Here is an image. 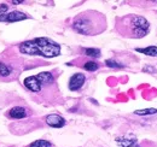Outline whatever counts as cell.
Returning <instances> with one entry per match:
<instances>
[{"instance_id":"6da1fadb","label":"cell","mask_w":157,"mask_h":147,"mask_svg":"<svg viewBox=\"0 0 157 147\" xmlns=\"http://www.w3.org/2000/svg\"><path fill=\"white\" fill-rule=\"evenodd\" d=\"M71 27L81 35L94 36L101 34L106 29V18L99 11L87 10L74 17Z\"/></svg>"},{"instance_id":"7a4b0ae2","label":"cell","mask_w":157,"mask_h":147,"mask_svg":"<svg viewBox=\"0 0 157 147\" xmlns=\"http://www.w3.org/2000/svg\"><path fill=\"white\" fill-rule=\"evenodd\" d=\"M116 30L123 37L128 39H141L146 36L150 32V23L143 16L126 15L116 18Z\"/></svg>"},{"instance_id":"3957f363","label":"cell","mask_w":157,"mask_h":147,"mask_svg":"<svg viewBox=\"0 0 157 147\" xmlns=\"http://www.w3.org/2000/svg\"><path fill=\"white\" fill-rule=\"evenodd\" d=\"M20 52L29 55H42L52 58L60 55V46L48 37H36L34 40L24 41L20 45Z\"/></svg>"},{"instance_id":"277c9868","label":"cell","mask_w":157,"mask_h":147,"mask_svg":"<svg viewBox=\"0 0 157 147\" xmlns=\"http://www.w3.org/2000/svg\"><path fill=\"white\" fill-rule=\"evenodd\" d=\"M29 18V16L24 12L21 11H11V12H6L5 15L0 16V22H6V23H13V22H20L24 19Z\"/></svg>"},{"instance_id":"5b68a950","label":"cell","mask_w":157,"mask_h":147,"mask_svg":"<svg viewBox=\"0 0 157 147\" xmlns=\"http://www.w3.org/2000/svg\"><path fill=\"white\" fill-rule=\"evenodd\" d=\"M86 82V76L82 73H78L74 74L70 80H69V89L75 92V91H78Z\"/></svg>"},{"instance_id":"8992f818","label":"cell","mask_w":157,"mask_h":147,"mask_svg":"<svg viewBox=\"0 0 157 147\" xmlns=\"http://www.w3.org/2000/svg\"><path fill=\"white\" fill-rule=\"evenodd\" d=\"M23 85L27 89H29L30 92L33 93H40L42 91V87H41V83L36 80L35 76H28L24 78L23 81Z\"/></svg>"},{"instance_id":"52a82bcc","label":"cell","mask_w":157,"mask_h":147,"mask_svg":"<svg viewBox=\"0 0 157 147\" xmlns=\"http://www.w3.org/2000/svg\"><path fill=\"white\" fill-rule=\"evenodd\" d=\"M13 74H15V69L12 65L0 60V80L10 81L13 78Z\"/></svg>"},{"instance_id":"ba28073f","label":"cell","mask_w":157,"mask_h":147,"mask_svg":"<svg viewBox=\"0 0 157 147\" xmlns=\"http://www.w3.org/2000/svg\"><path fill=\"white\" fill-rule=\"evenodd\" d=\"M35 77H36V80L41 83V87H42V88H44V87H51V86H53L55 82H56L53 75L51 73H48V71H44V73L38 74Z\"/></svg>"},{"instance_id":"9c48e42d","label":"cell","mask_w":157,"mask_h":147,"mask_svg":"<svg viewBox=\"0 0 157 147\" xmlns=\"http://www.w3.org/2000/svg\"><path fill=\"white\" fill-rule=\"evenodd\" d=\"M46 124L52 128H62L65 126V119L59 115H48L46 118Z\"/></svg>"},{"instance_id":"30bf717a","label":"cell","mask_w":157,"mask_h":147,"mask_svg":"<svg viewBox=\"0 0 157 147\" xmlns=\"http://www.w3.org/2000/svg\"><path fill=\"white\" fill-rule=\"evenodd\" d=\"M7 116L10 118H13V119H22V118H25L27 116H29V112L25 107L15 106V107H12L11 110L9 111Z\"/></svg>"},{"instance_id":"8fae6325","label":"cell","mask_w":157,"mask_h":147,"mask_svg":"<svg viewBox=\"0 0 157 147\" xmlns=\"http://www.w3.org/2000/svg\"><path fill=\"white\" fill-rule=\"evenodd\" d=\"M116 142L121 147H133L136 145L137 140L136 139H127V138H117Z\"/></svg>"},{"instance_id":"7c38bea8","label":"cell","mask_w":157,"mask_h":147,"mask_svg":"<svg viewBox=\"0 0 157 147\" xmlns=\"http://www.w3.org/2000/svg\"><path fill=\"white\" fill-rule=\"evenodd\" d=\"M82 68H83L85 70H87V71L93 73V71H96V70L99 69V64L97 62H94V60H86L85 64L82 65Z\"/></svg>"},{"instance_id":"4fadbf2b","label":"cell","mask_w":157,"mask_h":147,"mask_svg":"<svg viewBox=\"0 0 157 147\" xmlns=\"http://www.w3.org/2000/svg\"><path fill=\"white\" fill-rule=\"evenodd\" d=\"M137 52H141L146 55H151V57H157V47L156 46H149L146 48H137Z\"/></svg>"},{"instance_id":"5bb4252c","label":"cell","mask_w":157,"mask_h":147,"mask_svg":"<svg viewBox=\"0 0 157 147\" xmlns=\"http://www.w3.org/2000/svg\"><path fill=\"white\" fill-rule=\"evenodd\" d=\"M28 147H52V144L47 140H36L32 142Z\"/></svg>"},{"instance_id":"9a60e30c","label":"cell","mask_w":157,"mask_h":147,"mask_svg":"<svg viewBox=\"0 0 157 147\" xmlns=\"http://www.w3.org/2000/svg\"><path fill=\"white\" fill-rule=\"evenodd\" d=\"M85 55H88V57H93V58H99L100 57V50H98V48H86Z\"/></svg>"},{"instance_id":"2e32d148","label":"cell","mask_w":157,"mask_h":147,"mask_svg":"<svg viewBox=\"0 0 157 147\" xmlns=\"http://www.w3.org/2000/svg\"><path fill=\"white\" fill-rule=\"evenodd\" d=\"M136 115H140V116H145V115H154L157 113L156 109H145V110H137L134 112Z\"/></svg>"},{"instance_id":"e0dca14e","label":"cell","mask_w":157,"mask_h":147,"mask_svg":"<svg viewBox=\"0 0 157 147\" xmlns=\"http://www.w3.org/2000/svg\"><path fill=\"white\" fill-rule=\"evenodd\" d=\"M105 64H106V66H109V68H115V69L122 68L121 64H118L117 62H115V60H113V59H108V60L105 62Z\"/></svg>"},{"instance_id":"ac0fdd59","label":"cell","mask_w":157,"mask_h":147,"mask_svg":"<svg viewBox=\"0 0 157 147\" xmlns=\"http://www.w3.org/2000/svg\"><path fill=\"white\" fill-rule=\"evenodd\" d=\"M7 9H9V5H6V4H1V5H0V16L5 15L6 11H7Z\"/></svg>"},{"instance_id":"d6986e66","label":"cell","mask_w":157,"mask_h":147,"mask_svg":"<svg viewBox=\"0 0 157 147\" xmlns=\"http://www.w3.org/2000/svg\"><path fill=\"white\" fill-rule=\"evenodd\" d=\"M11 2H12V4H22L23 1H22V0H18V1H11Z\"/></svg>"}]
</instances>
